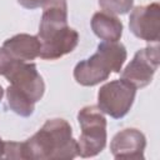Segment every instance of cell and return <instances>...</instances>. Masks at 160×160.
I'll list each match as a JSON object with an SVG mask.
<instances>
[{
	"mask_svg": "<svg viewBox=\"0 0 160 160\" xmlns=\"http://www.w3.org/2000/svg\"><path fill=\"white\" fill-rule=\"evenodd\" d=\"M78 141L64 119H49L42 128L22 142V159L71 160L78 156Z\"/></svg>",
	"mask_w": 160,
	"mask_h": 160,
	"instance_id": "1",
	"label": "cell"
},
{
	"mask_svg": "<svg viewBox=\"0 0 160 160\" xmlns=\"http://www.w3.org/2000/svg\"><path fill=\"white\" fill-rule=\"evenodd\" d=\"M126 56V49L121 42L102 41L94 55L75 65L74 79L82 86H95L108 80L111 72L119 74Z\"/></svg>",
	"mask_w": 160,
	"mask_h": 160,
	"instance_id": "2",
	"label": "cell"
},
{
	"mask_svg": "<svg viewBox=\"0 0 160 160\" xmlns=\"http://www.w3.org/2000/svg\"><path fill=\"white\" fill-rule=\"evenodd\" d=\"M78 121L81 129V134L78 140V156H96L104 150L108 140L106 119L104 112L95 105H88L79 110Z\"/></svg>",
	"mask_w": 160,
	"mask_h": 160,
	"instance_id": "3",
	"label": "cell"
},
{
	"mask_svg": "<svg viewBox=\"0 0 160 160\" xmlns=\"http://www.w3.org/2000/svg\"><path fill=\"white\" fill-rule=\"evenodd\" d=\"M38 39L41 48L39 56L44 60H56L71 52L79 42V32L64 22L40 20Z\"/></svg>",
	"mask_w": 160,
	"mask_h": 160,
	"instance_id": "4",
	"label": "cell"
},
{
	"mask_svg": "<svg viewBox=\"0 0 160 160\" xmlns=\"http://www.w3.org/2000/svg\"><path fill=\"white\" fill-rule=\"evenodd\" d=\"M136 88L124 79L106 82L98 91V108L112 119L124 118L131 109Z\"/></svg>",
	"mask_w": 160,
	"mask_h": 160,
	"instance_id": "5",
	"label": "cell"
},
{
	"mask_svg": "<svg viewBox=\"0 0 160 160\" xmlns=\"http://www.w3.org/2000/svg\"><path fill=\"white\" fill-rule=\"evenodd\" d=\"M160 62L159 46H146L138 50L132 60L121 71V79L130 82L136 89L148 86L154 74L156 72Z\"/></svg>",
	"mask_w": 160,
	"mask_h": 160,
	"instance_id": "6",
	"label": "cell"
},
{
	"mask_svg": "<svg viewBox=\"0 0 160 160\" xmlns=\"http://www.w3.org/2000/svg\"><path fill=\"white\" fill-rule=\"evenodd\" d=\"M4 76L10 85L26 94L34 102H38L44 96L45 82L38 72L34 62L15 60L10 70Z\"/></svg>",
	"mask_w": 160,
	"mask_h": 160,
	"instance_id": "7",
	"label": "cell"
},
{
	"mask_svg": "<svg viewBox=\"0 0 160 160\" xmlns=\"http://www.w3.org/2000/svg\"><path fill=\"white\" fill-rule=\"evenodd\" d=\"M129 29L139 39L158 42L160 30V6L158 2L140 5L131 9Z\"/></svg>",
	"mask_w": 160,
	"mask_h": 160,
	"instance_id": "8",
	"label": "cell"
},
{
	"mask_svg": "<svg viewBox=\"0 0 160 160\" xmlns=\"http://www.w3.org/2000/svg\"><path fill=\"white\" fill-rule=\"evenodd\" d=\"M146 146L145 135L134 128L116 132L110 142V151L115 159H144Z\"/></svg>",
	"mask_w": 160,
	"mask_h": 160,
	"instance_id": "9",
	"label": "cell"
},
{
	"mask_svg": "<svg viewBox=\"0 0 160 160\" xmlns=\"http://www.w3.org/2000/svg\"><path fill=\"white\" fill-rule=\"evenodd\" d=\"M2 48H5L16 60L31 61L39 56L41 44L36 35L18 34L5 40Z\"/></svg>",
	"mask_w": 160,
	"mask_h": 160,
	"instance_id": "10",
	"label": "cell"
},
{
	"mask_svg": "<svg viewBox=\"0 0 160 160\" xmlns=\"http://www.w3.org/2000/svg\"><path fill=\"white\" fill-rule=\"evenodd\" d=\"M91 29L94 34L104 41H119L122 35L121 20L110 12L98 11L91 18Z\"/></svg>",
	"mask_w": 160,
	"mask_h": 160,
	"instance_id": "11",
	"label": "cell"
},
{
	"mask_svg": "<svg viewBox=\"0 0 160 160\" xmlns=\"http://www.w3.org/2000/svg\"><path fill=\"white\" fill-rule=\"evenodd\" d=\"M6 99L9 108L18 115L22 118H29L32 115L35 109V102L22 91L16 89L12 85H9L6 89Z\"/></svg>",
	"mask_w": 160,
	"mask_h": 160,
	"instance_id": "12",
	"label": "cell"
},
{
	"mask_svg": "<svg viewBox=\"0 0 160 160\" xmlns=\"http://www.w3.org/2000/svg\"><path fill=\"white\" fill-rule=\"evenodd\" d=\"M42 21L68 22V4L66 0H44L42 1Z\"/></svg>",
	"mask_w": 160,
	"mask_h": 160,
	"instance_id": "13",
	"label": "cell"
},
{
	"mask_svg": "<svg viewBox=\"0 0 160 160\" xmlns=\"http://www.w3.org/2000/svg\"><path fill=\"white\" fill-rule=\"evenodd\" d=\"M102 11L114 14V15H124L132 9L134 0H98Z\"/></svg>",
	"mask_w": 160,
	"mask_h": 160,
	"instance_id": "14",
	"label": "cell"
},
{
	"mask_svg": "<svg viewBox=\"0 0 160 160\" xmlns=\"http://www.w3.org/2000/svg\"><path fill=\"white\" fill-rule=\"evenodd\" d=\"M4 159H22V142L5 141Z\"/></svg>",
	"mask_w": 160,
	"mask_h": 160,
	"instance_id": "15",
	"label": "cell"
},
{
	"mask_svg": "<svg viewBox=\"0 0 160 160\" xmlns=\"http://www.w3.org/2000/svg\"><path fill=\"white\" fill-rule=\"evenodd\" d=\"M15 60L16 59L5 48H0V75H5L10 70Z\"/></svg>",
	"mask_w": 160,
	"mask_h": 160,
	"instance_id": "16",
	"label": "cell"
},
{
	"mask_svg": "<svg viewBox=\"0 0 160 160\" xmlns=\"http://www.w3.org/2000/svg\"><path fill=\"white\" fill-rule=\"evenodd\" d=\"M42 1H44V0H18V2H19L22 8L30 9V10L40 8V6L42 5Z\"/></svg>",
	"mask_w": 160,
	"mask_h": 160,
	"instance_id": "17",
	"label": "cell"
},
{
	"mask_svg": "<svg viewBox=\"0 0 160 160\" xmlns=\"http://www.w3.org/2000/svg\"><path fill=\"white\" fill-rule=\"evenodd\" d=\"M4 152H5V141L0 138V159H4Z\"/></svg>",
	"mask_w": 160,
	"mask_h": 160,
	"instance_id": "18",
	"label": "cell"
},
{
	"mask_svg": "<svg viewBox=\"0 0 160 160\" xmlns=\"http://www.w3.org/2000/svg\"><path fill=\"white\" fill-rule=\"evenodd\" d=\"M2 96H4V89H2V86L0 85V101H1V99H2Z\"/></svg>",
	"mask_w": 160,
	"mask_h": 160,
	"instance_id": "19",
	"label": "cell"
}]
</instances>
